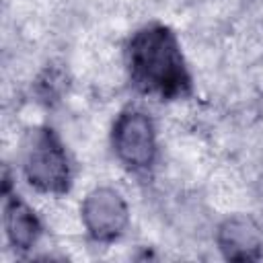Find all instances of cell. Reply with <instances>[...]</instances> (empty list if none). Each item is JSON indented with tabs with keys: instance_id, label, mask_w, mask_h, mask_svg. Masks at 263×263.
Returning a JSON list of instances; mask_svg holds the SVG:
<instances>
[{
	"instance_id": "cell-4",
	"label": "cell",
	"mask_w": 263,
	"mask_h": 263,
	"mask_svg": "<svg viewBox=\"0 0 263 263\" xmlns=\"http://www.w3.org/2000/svg\"><path fill=\"white\" fill-rule=\"evenodd\" d=\"M80 218L86 234L97 242H113L119 238L129 224V210L121 193L113 187L92 189L82 205Z\"/></svg>"
},
{
	"instance_id": "cell-3",
	"label": "cell",
	"mask_w": 263,
	"mask_h": 263,
	"mask_svg": "<svg viewBox=\"0 0 263 263\" xmlns=\"http://www.w3.org/2000/svg\"><path fill=\"white\" fill-rule=\"evenodd\" d=\"M111 146L117 160L134 171L144 173L156 160V127L152 117L140 107H125L113 121Z\"/></svg>"
},
{
	"instance_id": "cell-6",
	"label": "cell",
	"mask_w": 263,
	"mask_h": 263,
	"mask_svg": "<svg viewBox=\"0 0 263 263\" xmlns=\"http://www.w3.org/2000/svg\"><path fill=\"white\" fill-rule=\"evenodd\" d=\"M2 195H4L2 224H4L6 240L14 251L27 253L41 238V232H43L41 220L35 214V210L21 195H16L12 191H6Z\"/></svg>"
},
{
	"instance_id": "cell-1",
	"label": "cell",
	"mask_w": 263,
	"mask_h": 263,
	"mask_svg": "<svg viewBox=\"0 0 263 263\" xmlns=\"http://www.w3.org/2000/svg\"><path fill=\"white\" fill-rule=\"evenodd\" d=\"M125 68L132 86L162 101L191 95V74L171 27L150 23L138 29L125 45Z\"/></svg>"
},
{
	"instance_id": "cell-5",
	"label": "cell",
	"mask_w": 263,
	"mask_h": 263,
	"mask_svg": "<svg viewBox=\"0 0 263 263\" xmlns=\"http://www.w3.org/2000/svg\"><path fill=\"white\" fill-rule=\"evenodd\" d=\"M216 242L228 261H259L263 257V230L245 214L226 218L216 230Z\"/></svg>"
},
{
	"instance_id": "cell-2",
	"label": "cell",
	"mask_w": 263,
	"mask_h": 263,
	"mask_svg": "<svg viewBox=\"0 0 263 263\" xmlns=\"http://www.w3.org/2000/svg\"><path fill=\"white\" fill-rule=\"evenodd\" d=\"M23 173L39 193L64 195L72 187V166L60 136L43 125L35 127L23 150Z\"/></svg>"
}]
</instances>
